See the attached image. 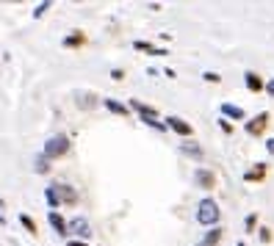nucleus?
<instances>
[{
  "label": "nucleus",
  "instance_id": "f257e3e1",
  "mask_svg": "<svg viewBox=\"0 0 274 246\" xmlns=\"http://www.w3.org/2000/svg\"><path fill=\"white\" fill-rule=\"evenodd\" d=\"M44 199L50 208H61V205H75L78 191L70 183H50V188H44Z\"/></svg>",
  "mask_w": 274,
  "mask_h": 246
},
{
  "label": "nucleus",
  "instance_id": "f03ea898",
  "mask_svg": "<svg viewBox=\"0 0 274 246\" xmlns=\"http://www.w3.org/2000/svg\"><path fill=\"white\" fill-rule=\"evenodd\" d=\"M219 218H222V211H219V205L213 202L211 197L202 199V202H199V208H197V221H199V224L213 227V224H219Z\"/></svg>",
  "mask_w": 274,
  "mask_h": 246
},
{
  "label": "nucleus",
  "instance_id": "7ed1b4c3",
  "mask_svg": "<svg viewBox=\"0 0 274 246\" xmlns=\"http://www.w3.org/2000/svg\"><path fill=\"white\" fill-rule=\"evenodd\" d=\"M67 152H70V136L58 133V136H53V139H47L42 155L47 158V161H53V158H64Z\"/></svg>",
  "mask_w": 274,
  "mask_h": 246
},
{
  "label": "nucleus",
  "instance_id": "20e7f679",
  "mask_svg": "<svg viewBox=\"0 0 274 246\" xmlns=\"http://www.w3.org/2000/svg\"><path fill=\"white\" fill-rule=\"evenodd\" d=\"M78 235V238H89L91 235V224L86 221L83 216H78V218H72V221H67V235Z\"/></svg>",
  "mask_w": 274,
  "mask_h": 246
},
{
  "label": "nucleus",
  "instance_id": "39448f33",
  "mask_svg": "<svg viewBox=\"0 0 274 246\" xmlns=\"http://www.w3.org/2000/svg\"><path fill=\"white\" fill-rule=\"evenodd\" d=\"M166 127H169V130H175L177 136H186V139L194 133V127H191L186 119H180V116H169V119H166Z\"/></svg>",
  "mask_w": 274,
  "mask_h": 246
},
{
  "label": "nucleus",
  "instance_id": "423d86ee",
  "mask_svg": "<svg viewBox=\"0 0 274 246\" xmlns=\"http://www.w3.org/2000/svg\"><path fill=\"white\" fill-rule=\"evenodd\" d=\"M266 127H269V113L263 111V113H258L252 122H246V133H249V136H260Z\"/></svg>",
  "mask_w": 274,
  "mask_h": 246
},
{
  "label": "nucleus",
  "instance_id": "0eeeda50",
  "mask_svg": "<svg viewBox=\"0 0 274 246\" xmlns=\"http://www.w3.org/2000/svg\"><path fill=\"white\" fill-rule=\"evenodd\" d=\"M194 180H197V185L199 188H216V175H213L211 169H197L194 172Z\"/></svg>",
  "mask_w": 274,
  "mask_h": 246
},
{
  "label": "nucleus",
  "instance_id": "6e6552de",
  "mask_svg": "<svg viewBox=\"0 0 274 246\" xmlns=\"http://www.w3.org/2000/svg\"><path fill=\"white\" fill-rule=\"evenodd\" d=\"M130 108L141 113V119H158V111H155L153 105H144V103H139V100H130Z\"/></svg>",
  "mask_w": 274,
  "mask_h": 246
},
{
  "label": "nucleus",
  "instance_id": "1a4fd4ad",
  "mask_svg": "<svg viewBox=\"0 0 274 246\" xmlns=\"http://www.w3.org/2000/svg\"><path fill=\"white\" fill-rule=\"evenodd\" d=\"M263 177H266V163H255V169L246 172L244 180H246V183H260Z\"/></svg>",
  "mask_w": 274,
  "mask_h": 246
},
{
  "label": "nucleus",
  "instance_id": "9d476101",
  "mask_svg": "<svg viewBox=\"0 0 274 246\" xmlns=\"http://www.w3.org/2000/svg\"><path fill=\"white\" fill-rule=\"evenodd\" d=\"M47 221H50V224H53V230H56L58 235H67V221H64V218H61V213H58V211H50Z\"/></svg>",
  "mask_w": 274,
  "mask_h": 246
},
{
  "label": "nucleus",
  "instance_id": "9b49d317",
  "mask_svg": "<svg viewBox=\"0 0 274 246\" xmlns=\"http://www.w3.org/2000/svg\"><path fill=\"white\" fill-rule=\"evenodd\" d=\"M246 89H249V92H263V89H266V83H263V80H260V75H255V72H246Z\"/></svg>",
  "mask_w": 274,
  "mask_h": 246
},
{
  "label": "nucleus",
  "instance_id": "f8f14e48",
  "mask_svg": "<svg viewBox=\"0 0 274 246\" xmlns=\"http://www.w3.org/2000/svg\"><path fill=\"white\" fill-rule=\"evenodd\" d=\"M133 47L136 50H141V53H150V56H166V50H161V47H155V44H150V42H133Z\"/></svg>",
  "mask_w": 274,
  "mask_h": 246
},
{
  "label": "nucleus",
  "instance_id": "ddd939ff",
  "mask_svg": "<svg viewBox=\"0 0 274 246\" xmlns=\"http://www.w3.org/2000/svg\"><path fill=\"white\" fill-rule=\"evenodd\" d=\"M103 105H106L111 113H117V116H127V113H130V108L122 105V103H117V100H103Z\"/></svg>",
  "mask_w": 274,
  "mask_h": 246
},
{
  "label": "nucleus",
  "instance_id": "4468645a",
  "mask_svg": "<svg viewBox=\"0 0 274 246\" xmlns=\"http://www.w3.org/2000/svg\"><path fill=\"white\" fill-rule=\"evenodd\" d=\"M86 44V34H80V31H75V34L72 36H67V39H64V47H83Z\"/></svg>",
  "mask_w": 274,
  "mask_h": 246
},
{
  "label": "nucleus",
  "instance_id": "2eb2a0df",
  "mask_svg": "<svg viewBox=\"0 0 274 246\" xmlns=\"http://www.w3.org/2000/svg\"><path fill=\"white\" fill-rule=\"evenodd\" d=\"M222 113H225V116H233V119H244V108L230 105V103H225V105H222Z\"/></svg>",
  "mask_w": 274,
  "mask_h": 246
},
{
  "label": "nucleus",
  "instance_id": "dca6fc26",
  "mask_svg": "<svg viewBox=\"0 0 274 246\" xmlns=\"http://www.w3.org/2000/svg\"><path fill=\"white\" fill-rule=\"evenodd\" d=\"M219 241H222V230H219V227H213V230L208 232V238H205V246H216Z\"/></svg>",
  "mask_w": 274,
  "mask_h": 246
},
{
  "label": "nucleus",
  "instance_id": "f3484780",
  "mask_svg": "<svg viewBox=\"0 0 274 246\" xmlns=\"http://www.w3.org/2000/svg\"><path fill=\"white\" fill-rule=\"evenodd\" d=\"M183 152L186 155H191V158H202V147H197V144H183Z\"/></svg>",
  "mask_w": 274,
  "mask_h": 246
},
{
  "label": "nucleus",
  "instance_id": "a211bd4d",
  "mask_svg": "<svg viewBox=\"0 0 274 246\" xmlns=\"http://www.w3.org/2000/svg\"><path fill=\"white\" fill-rule=\"evenodd\" d=\"M20 221L25 224V230H28V232H34V235H36V221L28 216V213H20Z\"/></svg>",
  "mask_w": 274,
  "mask_h": 246
},
{
  "label": "nucleus",
  "instance_id": "6ab92c4d",
  "mask_svg": "<svg viewBox=\"0 0 274 246\" xmlns=\"http://www.w3.org/2000/svg\"><path fill=\"white\" fill-rule=\"evenodd\" d=\"M47 158H44V155H39V158H36V172H47L50 169V166H47Z\"/></svg>",
  "mask_w": 274,
  "mask_h": 246
},
{
  "label": "nucleus",
  "instance_id": "aec40b11",
  "mask_svg": "<svg viewBox=\"0 0 274 246\" xmlns=\"http://www.w3.org/2000/svg\"><path fill=\"white\" fill-rule=\"evenodd\" d=\"M255 224H258V216H255V213H249V216H246V221H244L246 232H252V230H255Z\"/></svg>",
  "mask_w": 274,
  "mask_h": 246
},
{
  "label": "nucleus",
  "instance_id": "412c9836",
  "mask_svg": "<svg viewBox=\"0 0 274 246\" xmlns=\"http://www.w3.org/2000/svg\"><path fill=\"white\" fill-rule=\"evenodd\" d=\"M202 77H205V80H208V83H219V80H222V77H219L216 72H205Z\"/></svg>",
  "mask_w": 274,
  "mask_h": 246
},
{
  "label": "nucleus",
  "instance_id": "4be33fe9",
  "mask_svg": "<svg viewBox=\"0 0 274 246\" xmlns=\"http://www.w3.org/2000/svg\"><path fill=\"white\" fill-rule=\"evenodd\" d=\"M260 241H263V244H269V241H272V230H266V227H263V230H260Z\"/></svg>",
  "mask_w": 274,
  "mask_h": 246
},
{
  "label": "nucleus",
  "instance_id": "5701e85b",
  "mask_svg": "<svg viewBox=\"0 0 274 246\" xmlns=\"http://www.w3.org/2000/svg\"><path fill=\"white\" fill-rule=\"evenodd\" d=\"M219 125H222V130H225V133H233V125L227 119H219Z\"/></svg>",
  "mask_w": 274,
  "mask_h": 246
},
{
  "label": "nucleus",
  "instance_id": "b1692460",
  "mask_svg": "<svg viewBox=\"0 0 274 246\" xmlns=\"http://www.w3.org/2000/svg\"><path fill=\"white\" fill-rule=\"evenodd\" d=\"M47 8H50V3H44V6H39V8H36V11H34V17H42L44 11H47Z\"/></svg>",
  "mask_w": 274,
  "mask_h": 246
},
{
  "label": "nucleus",
  "instance_id": "393cba45",
  "mask_svg": "<svg viewBox=\"0 0 274 246\" xmlns=\"http://www.w3.org/2000/svg\"><path fill=\"white\" fill-rule=\"evenodd\" d=\"M111 77H114V80H122V77H125V72H122V70H114Z\"/></svg>",
  "mask_w": 274,
  "mask_h": 246
},
{
  "label": "nucleus",
  "instance_id": "a878e982",
  "mask_svg": "<svg viewBox=\"0 0 274 246\" xmlns=\"http://www.w3.org/2000/svg\"><path fill=\"white\" fill-rule=\"evenodd\" d=\"M266 94H269V97H274V80H269V83H266Z\"/></svg>",
  "mask_w": 274,
  "mask_h": 246
},
{
  "label": "nucleus",
  "instance_id": "bb28decb",
  "mask_svg": "<svg viewBox=\"0 0 274 246\" xmlns=\"http://www.w3.org/2000/svg\"><path fill=\"white\" fill-rule=\"evenodd\" d=\"M67 246H89V244H86V241H70Z\"/></svg>",
  "mask_w": 274,
  "mask_h": 246
},
{
  "label": "nucleus",
  "instance_id": "cd10ccee",
  "mask_svg": "<svg viewBox=\"0 0 274 246\" xmlns=\"http://www.w3.org/2000/svg\"><path fill=\"white\" fill-rule=\"evenodd\" d=\"M266 147H269V152H274V139H269V141H266Z\"/></svg>",
  "mask_w": 274,
  "mask_h": 246
}]
</instances>
